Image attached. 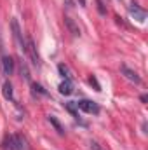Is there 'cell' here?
Wrapping results in <instances>:
<instances>
[{
	"instance_id": "cell-4",
	"label": "cell",
	"mask_w": 148,
	"mask_h": 150,
	"mask_svg": "<svg viewBox=\"0 0 148 150\" xmlns=\"http://www.w3.org/2000/svg\"><path fill=\"white\" fill-rule=\"evenodd\" d=\"M0 68H2L4 75H7V77L12 75V72H14V59L11 56H4L2 61H0Z\"/></svg>"
},
{
	"instance_id": "cell-15",
	"label": "cell",
	"mask_w": 148,
	"mask_h": 150,
	"mask_svg": "<svg viewBox=\"0 0 148 150\" xmlns=\"http://www.w3.org/2000/svg\"><path fill=\"white\" fill-rule=\"evenodd\" d=\"M58 68H59V74L63 75V77H66V79H70V77H68V68H66L65 65H59Z\"/></svg>"
},
{
	"instance_id": "cell-17",
	"label": "cell",
	"mask_w": 148,
	"mask_h": 150,
	"mask_svg": "<svg viewBox=\"0 0 148 150\" xmlns=\"http://www.w3.org/2000/svg\"><path fill=\"white\" fill-rule=\"evenodd\" d=\"M98 7H99V12H101V14H105V12H106V9H105V4H103V0H98Z\"/></svg>"
},
{
	"instance_id": "cell-18",
	"label": "cell",
	"mask_w": 148,
	"mask_h": 150,
	"mask_svg": "<svg viewBox=\"0 0 148 150\" xmlns=\"http://www.w3.org/2000/svg\"><path fill=\"white\" fill-rule=\"evenodd\" d=\"M89 82H91V84H92V86L96 87V91H99V84L96 82V79H94V77H91V79H89Z\"/></svg>"
},
{
	"instance_id": "cell-8",
	"label": "cell",
	"mask_w": 148,
	"mask_h": 150,
	"mask_svg": "<svg viewBox=\"0 0 148 150\" xmlns=\"http://www.w3.org/2000/svg\"><path fill=\"white\" fill-rule=\"evenodd\" d=\"M2 149L4 150H19L18 149V142H16V136H5L4 143H2Z\"/></svg>"
},
{
	"instance_id": "cell-14",
	"label": "cell",
	"mask_w": 148,
	"mask_h": 150,
	"mask_svg": "<svg viewBox=\"0 0 148 150\" xmlns=\"http://www.w3.org/2000/svg\"><path fill=\"white\" fill-rule=\"evenodd\" d=\"M21 75H23L26 80H30V74H28V68H26V65H25V63H21Z\"/></svg>"
},
{
	"instance_id": "cell-3",
	"label": "cell",
	"mask_w": 148,
	"mask_h": 150,
	"mask_svg": "<svg viewBox=\"0 0 148 150\" xmlns=\"http://www.w3.org/2000/svg\"><path fill=\"white\" fill-rule=\"evenodd\" d=\"M77 108H80V110H84V112L87 113H99V105L98 103H94V101H89V100H80V101H77Z\"/></svg>"
},
{
	"instance_id": "cell-16",
	"label": "cell",
	"mask_w": 148,
	"mask_h": 150,
	"mask_svg": "<svg viewBox=\"0 0 148 150\" xmlns=\"http://www.w3.org/2000/svg\"><path fill=\"white\" fill-rule=\"evenodd\" d=\"M91 150H105L99 143H96V142H91Z\"/></svg>"
},
{
	"instance_id": "cell-2",
	"label": "cell",
	"mask_w": 148,
	"mask_h": 150,
	"mask_svg": "<svg viewBox=\"0 0 148 150\" xmlns=\"http://www.w3.org/2000/svg\"><path fill=\"white\" fill-rule=\"evenodd\" d=\"M11 28H12V37H14V42H16L18 49H19V51H25L23 33H21V28H19V23H18V19H12V21H11Z\"/></svg>"
},
{
	"instance_id": "cell-9",
	"label": "cell",
	"mask_w": 148,
	"mask_h": 150,
	"mask_svg": "<svg viewBox=\"0 0 148 150\" xmlns=\"http://www.w3.org/2000/svg\"><path fill=\"white\" fill-rule=\"evenodd\" d=\"M59 93H61V94H65V96H68V94H72V93H73V84H72V80H70V79H65V82H61V84H59Z\"/></svg>"
},
{
	"instance_id": "cell-10",
	"label": "cell",
	"mask_w": 148,
	"mask_h": 150,
	"mask_svg": "<svg viewBox=\"0 0 148 150\" xmlns=\"http://www.w3.org/2000/svg\"><path fill=\"white\" fill-rule=\"evenodd\" d=\"M2 93H4V98L5 100H12V86H11V82H5L4 84Z\"/></svg>"
},
{
	"instance_id": "cell-12",
	"label": "cell",
	"mask_w": 148,
	"mask_h": 150,
	"mask_svg": "<svg viewBox=\"0 0 148 150\" xmlns=\"http://www.w3.org/2000/svg\"><path fill=\"white\" fill-rule=\"evenodd\" d=\"M16 142H18V149H19V150H28L26 140H25L21 134H16Z\"/></svg>"
},
{
	"instance_id": "cell-7",
	"label": "cell",
	"mask_w": 148,
	"mask_h": 150,
	"mask_svg": "<svg viewBox=\"0 0 148 150\" xmlns=\"http://www.w3.org/2000/svg\"><path fill=\"white\" fill-rule=\"evenodd\" d=\"M65 25L68 26V30H70V33L73 35V37H80V28L77 26V23H75L72 18H68V16H65Z\"/></svg>"
},
{
	"instance_id": "cell-6",
	"label": "cell",
	"mask_w": 148,
	"mask_h": 150,
	"mask_svg": "<svg viewBox=\"0 0 148 150\" xmlns=\"http://www.w3.org/2000/svg\"><path fill=\"white\" fill-rule=\"evenodd\" d=\"M129 12H131V16H134V19H138L140 23H143V21H145V18H147V12H145L143 9H140L134 2L129 5Z\"/></svg>"
},
{
	"instance_id": "cell-13",
	"label": "cell",
	"mask_w": 148,
	"mask_h": 150,
	"mask_svg": "<svg viewBox=\"0 0 148 150\" xmlns=\"http://www.w3.org/2000/svg\"><path fill=\"white\" fill-rule=\"evenodd\" d=\"M32 89H33V94H42V96H45V94H47V91H45L40 84H35V82L32 84Z\"/></svg>"
},
{
	"instance_id": "cell-11",
	"label": "cell",
	"mask_w": 148,
	"mask_h": 150,
	"mask_svg": "<svg viewBox=\"0 0 148 150\" xmlns=\"http://www.w3.org/2000/svg\"><path fill=\"white\" fill-rule=\"evenodd\" d=\"M49 122H51V124H52V126L56 127V131H58L59 134H63V133H65V129H63V126H61V124H59V122L56 120V117H52V115H49Z\"/></svg>"
},
{
	"instance_id": "cell-5",
	"label": "cell",
	"mask_w": 148,
	"mask_h": 150,
	"mask_svg": "<svg viewBox=\"0 0 148 150\" xmlns=\"http://www.w3.org/2000/svg\"><path fill=\"white\" fill-rule=\"evenodd\" d=\"M120 72H122V75L127 79V80H131V82H134V84H140L141 82V79H140V75L136 74L134 70H131V68H127L125 65H122L120 67Z\"/></svg>"
},
{
	"instance_id": "cell-1",
	"label": "cell",
	"mask_w": 148,
	"mask_h": 150,
	"mask_svg": "<svg viewBox=\"0 0 148 150\" xmlns=\"http://www.w3.org/2000/svg\"><path fill=\"white\" fill-rule=\"evenodd\" d=\"M25 52L30 56L33 67H40V56H38L37 45H35V42H33V38L32 37H28L26 38V42H25Z\"/></svg>"
}]
</instances>
